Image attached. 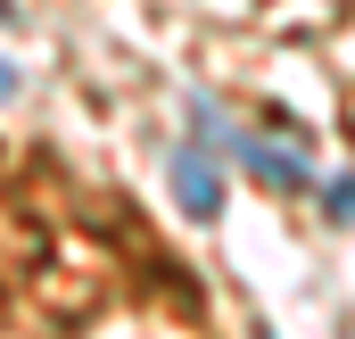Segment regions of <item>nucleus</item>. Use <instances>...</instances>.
I'll use <instances>...</instances> for the list:
<instances>
[{"instance_id":"nucleus-1","label":"nucleus","mask_w":355,"mask_h":339,"mask_svg":"<svg viewBox=\"0 0 355 339\" xmlns=\"http://www.w3.org/2000/svg\"><path fill=\"white\" fill-rule=\"evenodd\" d=\"M174 199L190 207V215H223V174H215V158L190 141V149H174Z\"/></svg>"},{"instance_id":"nucleus-2","label":"nucleus","mask_w":355,"mask_h":339,"mask_svg":"<svg viewBox=\"0 0 355 339\" xmlns=\"http://www.w3.org/2000/svg\"><path fill=\"white\" fill-rule=\"evenodd\" d=\"M232 158L257 174V182H272V190H297V182H306V158L272 149V141H257V133H232Z\"/></svg>"},{"instance_id":"nucleus-3","label":"nucleus","mask_w":355,"mask_h":339,"mask_svg":"<svg viewBox=\"0 0 355 339\" xmlns=\"http://www.w3.org/2000/svg\"><path fill=\"white\" fill-rule=\"evenodd\" d=\"M0 99H17V67L8 58H0Z\"/></svg>"},{"instance_id":"nucleus-4","label":"nucleus","mask_w":355,"mask_h":339,"mask_svg":"<svg viewBox=\"0 0 355 339\" xmlns=\"http://www.w3.org/2000/svg\"><path fill=\"white\" fill-rule=\"evenodd\" d=\"M8 17H17V0H0V25H8Z\"/></svg>"}]
</instances>
